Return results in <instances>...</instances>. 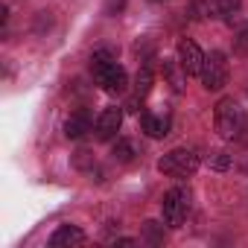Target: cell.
<instances>
[{
	"label": "cell",
	"mask_w": 248,
	"mask_h": 248,
	"mask_svg": "<svg viewBox=\"0 0 248 248\" xmlns=\"http://www.w3.org/2000/svg\"><path fill=\"white\" fill-rule=\"evenodd\" d=\"M91 73H93L96 85L105 93H111V96L126 93V88H129V76H126V70L117 64V56L111 50H96L91 56Z\"/></svg>",
	"instance_id": "cell-1"
},
{
	"label": "cell",
	"mask_w": 248,
	"mask_h": 248,
	"mask_svg": "<svg viewBox=\"0 0 248 248\" xmlns=\"http://www.w3.org/2000/svg\"><path fill=\"white\" fill-rule=\"evenodd\" d=\"M199 164H202V155H199L196 149L178 146V149L167 152V155L158 161V170H161L164 175H170V178H187V175H193V172L199 170Z\"/></svg>",
	"instance_id": "cell-2"
},
{
	"label": "cell",
	"mask_w": 248,
	"mask_h": 248,
	"mask_svg": "<svg viewBox=\"0 0 248 248\" xmlns=\"http://www.w3.org/2000/svg\"><path fill=\"white\" fill-rule=\"evenodd\" d=\"M213 123H216V135L222 140H233L242 129V111L236 105L233 96H222L216 102V111H213Z\"/></svg>",
	"instance_id": "cell-3"
},
{
	"label": "cell",
	"mask_w": 248,
	"mask_h": 248,
	"mask_svg": "<svg viewBox=\"0 0 248 248\" xmlns=\"http://www.w3.org/2000/svg\"><path fill=\"white\" fill-rule=\"evenodd\" d=\"M187 213H190V193H187L184 187L167 190L164 199H161V219H164V225L175 231V228L184 225Z\"/></svg>",
	"instance_id": "cell-4"
},
{
	"label": "cell",
	"mask_w": 248,
	"mask_h": 248,
	"mask_svg": "<svg viewBox=\"0 0 248 248\" xmlns=\"http://www.w3.org/2000/svg\"><path fill=\"white\" fill-rule=\"evenodd\" d=\"M199 79H202L204 91H222L228 85V59L222 50H210L204 56V67H202Z\"/></svg>",
	"instance_id": "cell-5"
},
{
	"label": "cell",
	"mask_w": 248,
	"mask_h": 248,
	"mask_svg": "<svg viewBox=\"0 0 248 248\" xmlns=\"http://www.w3.org/2000/svg\"><path fill=\"white\" fill-rule=\"evenodd\" d=\"M120 126H123V108L108 105V108L96 117L93 135H96V140H114V138H117V132H120Z\"/></svg>",
	"instance_id": "cell-6"
},
{
	"label": "cell",
	"mask_w": 248,
	"mask_h": 248,
	"mask_svg": "<svg viewBox=\"0 0 248 248\" xmlns=\"http://www.w3.org/2000/svg\"><path fill=\"white\" fill-rule=\"evenodd\" d=\"M178 62L187 70V76H199L202 67H204V53L193 38H181L178 41Z\"/></svg>",
	"instance_id": "cell-7"
},
{
	"label": "cell",
	"mask_w": 248,
	"mask_h": 248,
	"mask_svg": "<svg viewBox=\"0 0 248 248\" xmlns=\"http://www.w3.org/2000/svg\"><path fill=\"white\" fill-rule=\"evenodd\" d=\"M152 85H155L152 62H143V64H140V70H138V76H135V93H132V99H129V111H138V105L149 96Z\"/></svg>",
	"instance_id": "cell-8"
},
{
	"label": "cell",
	"mask_w": 248,
	"mask_h": 248,
	"mask_svg": "<svg viewBox=\"0 0 248 248\" xmlns=\"http://www.w3.org/2000/svg\"><path fill=\"white\" fill-rule=\"evenodd\" d=\"M91 126H93L91 111H88V108H76V111L64 120V138H67V140H79V138H85V135L91 132Z\"/></svg>",
	"instance_id": "cell-9"
},
{
	"label": "cell",
	"mask_w": 248,
	"mask_h": 248,
	"mask_svg": "<svg viewBox=\"0 0 248 248\" xmlns=\"http://www.w3.org/2000/svg\"><path fill=\"white\" fill-rule=\"evenodd\" d=\"M85 242H88V236L76 225H59L50 236V248H76V245H85Z\"/></svg>",
	"instance_id": "cell-10"
},
{
	"label": "cell",
	"mask_w": 248,
	"mask_h": 248,
	"mask_svg": "<svg viewBox=\"0 0 248 248\" xmlns=\"http://www.w3.org/2000/svg\"><path fill=\"white\" fill-rule=\"evenodd\" d=\"M242 6V0H207L204 3V15L207 18H222L231 21V15H236Z\"/></svg>",
	"instance_id": "cell-11"
},
{
	"label": "cell",
	"mask_w": 248,
	"mask_h": 248,
	"mask_svg": "<svg viewBox=\"0 0 248 248\" xmlns=\"http://www.w3.org/2000/svg\"><path fill=\"white\" fill-rule=\"evenodd\" d=\"M164 76H167V82L172 85V91H175V93H181V91H184L187 70L181 67V62H178V59H164Z\"/></svg>",
	"instance_id": "cell-12"
},
{
	"label": "cell",
	"mask_w": 248,
	"mask_h": 248,
	"mask_svg": "<svg viewBox=\"0 0 248 248\" xmlns=\"http://www.w3.org/2000/svg\"><path fill=\"white\" fill-rule=\"evenodd\" d=\"M140 129L149 135V138H167L170 135V120L167 117H155V114H143L140 117Z\"/></svg>",
	"instance_id": "cell-13"
},
{
	"label": "cell",
	"mask_w": 248,
	"mask_h": 248,
	"mask_svg": "<svg viewBox=\"0 0 248 248\" xmlns=\"http://www.w3.org/2000/svg\"><path fill=\"white\" fill-rule=\"evenodd\" d=\"M111 158H114V161H120V164H129V161L135 158V146H132V140L120 138V140L114 143V149H111Z\"/></svg>",
	"instance_id": "cell-14"
},
{
	"label": "cell",
	"mask_w": 248,
	"mask_h": 248,
	"mask_svg": "<svg viewBox=\"0 0 248 248\" xmlns=\"http://www.w3.org/2000/svg\"><path fill=\"white\" fill-rule=\"evenodd\" d=\"M123 9H126V0H105V3H102V12L108 18H117Z\"/></svg>",
	"instance_id": "cell-15"
},
{
	"label": "cell",
	"mask_w": 248,
	"mask_h": 248,
	"mask_svg": "<svg viewBox=\"0 0 248 248\" xmlns=\"http://www.w3.org/2000/svg\"><path fill=\"white\" fill-rule=\"evenodd\" d=\"M210 167L219 170V172H225V170L231 167V155H228V152H216V155L210 158Z\"/></svg>",
	"instance_id": "cell-16"
},
{
	"label": "cell",
	"mask_w": 248,
	"mask_h": 248,
	"mask_svg": "<svg viewBox=\"0 0 248 248\" xmlns=\"http://www.w3.org/2000/svg\"><path fill=\"white\" fill-rule=\"evenodd\" d=\"M146 236L152 242H158V222H146Z\"/></svg>",
	"instance_id": "cell-17"
},
{
	"label": "cell",
	"mask_w": 248,
	"mask_h": 248,
	"mask_svg": "<svg viewBox=\"0 0 248 248\" xmlns=\"http://www.w3.org/2000/svg\"><path fill=\"white\" fill-rule=\"evenodd\" d=\"M242 38H245V41H248V27H245V32H242Z\"/></svg>",
	"instance_id": "cell-18"
},
{
	"label": "cell",
	"mask_w": 248,
	"mask_h": 248,
	"mask_svg": "<svg viewBox=\"0 0 248 248\" xmlns=\"http://www.w3.org/2000/svg\"><path fill=\"white\" fill-rule=\"evenodd\" d=\"M245 172H248V161H245Z\"/></svg>",
	"instance_id": "cell-19"
},
{
	"label": "cell",
	"mask_w": 248,
	"mask_h": 248,
	"mask_svg": "<svg viewBox=\"0 0 248 248\" xmlns=\"http://www.w3.org/2000/svg\"><path fill=\"white\" fill-rule=\"evenodd\" d=\"M152 3H161V0H152Z\"/></svg>",
	"instance_id": "cell-20"
}]
</instances>
